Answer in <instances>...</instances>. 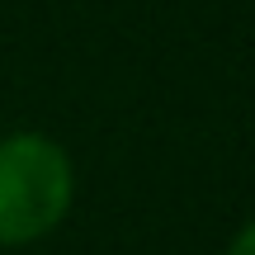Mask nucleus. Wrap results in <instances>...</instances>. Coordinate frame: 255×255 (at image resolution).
Instances as JSON below:
<instances>
[{
  "label": "nucleus",
  "instance_id": "f03ea898",
  "mask_svg": "<svg viewBox=\"0 0 255 255\" xmlns=\"http://www.w3.org/2000/svg\"><path fill=\"white\" fill-rule=\"evenodd\" d=\"M227 255H255V222H246V227L227 241Z\"/></svg>",
  "mask_w": 255,
  "mask_h": 255
},
{
  "label": "nucleus",
  "instance_id": "f257e3e1",
  "mask_svg": "<svg viewBox=\"0 0 255 255\" xmlns=\"http://www.w3.org/2000/svg\"><path fill=\"white\" fill-rule=\"evenodd\" d=\"M71 156L43 132L0 137V246H33L71 208Z\"/></svg>",
  "mask_w": 255,
  "mask_h": 255
}]
</instances>
